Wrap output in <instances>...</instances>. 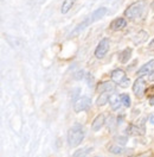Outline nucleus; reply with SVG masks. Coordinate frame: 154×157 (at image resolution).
Masks as SVG:
<instances>
[{"label": "nucleus", "instance_id": "nucleus-28", "mask_svg": "<svg viewBox=\"0 0 154 157\" xmlns=\"http://www.w3.org/2000/svg\"><path fill=\"white\" fill-rule=\"evenodd\" d=\"M151 105H154V98H151Z\"/></svg>", "mask_w": 154, "mask_h": 157}, {"label": "nucleus", "instance_id": "nucleus-21", "mask_svg": "<svg viewBox=\"0 0 154 157\" xmlns=\"http://www.w3.org/2000/svg\"><path fill=\"white\" fill-rule=\"evenodd\" d=\"M115 142L117 144H120V145H126V143H127V137L126 136H116L115 137Z\"/></svg>", "mask_w": 154, "mask_h": 157}, {"label": "nucleus", "instance_id": "nucleus-15", "mask_svg": "<svg viewBox=\"0 0 154 157\" xmlns=\"http://www.w3.org/2000/svg\"><path fill=\"white\" fill-rule=\"evenodd\" d=\"M127 149L122 147V145H120V144H113V145H109L108 147V151L109 152H112V154H114V155H122L123 152H125Z\"/></svg>", "mask_w": 154, "mask_h": 157}, {"label": "nucleus", "instance_id": "nucleus-14", "mask_svg": "<svg viewBox=\"0 0 154 157\" xmlns=\"http://www.w3.org/2000/svg\"><path fill=\"white\" fill-rule=\"evenodd\" d=\"M147 38H148V33H147L146 31H139V33L133 38V42H134V44L139 45V44H141V43L146 42Z\"/></svg>", "mask_w": 154, "mask_h": 157}, {"label": "nucleus", "instance_id": "nucleus-27", "mask_svg": "<svg viewBox=\"0 0 154 157\" xmlns=\"http://www.w3.org/2000/svg\"><path fill=\"white\" fill-rule=\"evenodd\" d=\"M149 120H151V123H152V124H154V116H152V117H151V119H149Z\"/></svg>", "mask_w": 154, "mask_h": 157}, {"label": "nucleus", "instance_id": "nucleus-30", "mask_svg": "<svg viewBox=\"0 0 154 157\" xmlns=\"http://www.w3.org/2000/svg\"><path fill=\"white\" fill-rule=\"evenodd\" d=\"M95 157H97V156H95Z\"/></svg>", "mask_w": 154, "mask_h": 157}, {"label": "nucleus", "instance_id": "nucleus-23", "mask_svg": "<svg viewBox=\"0 0 154 157\" xmlns=\"http://www.w3.org/2000/svg\"><path fill=\"white\" fill-rule=\"evenodd\" d=\"M129 157H153V152L152 151H147V152H142L140 155H134V156H129Z\"/></svg>", "mask_w": 154, "mask_h": 157}, {"label": "nucleus", "instance_id": "nucleus-12", "mask_svg": "<svg viewBox=\"0 0 154 157\" xmlns=\"http://www.w3.org/2000/svg\"><path fill=\"white\" fill-rule=\"evenodd\" d=\"M109 102H110V107H112L113 111H117L119 108L121 107V105H122L121 98H120V95H117V94H113V95H110V100H109Z\"/></svg>", "mask_w": 154, "mask_h": 157}, {"label": "nucleus", "instance_id": "nucleus-24", "mask_svg": "<svg viewBox=\"0 0 154 157\" xmlns=\"http://www.w3.org/2000/svg\"><path fill=\"white\" fill-rule=\"evenodd\" d=\"M146 94H147L148 97H151V98H154V85L146 89Z\"/></svg>", "mask_w": 154, "mask_h": 157}, {"label": "nucleus", "instance_id": "nucleus-16", "mask_svg": "<svg viewBox=\"0 0 154 157\" xmlns=\"http://www.w3.org/2000/svg\"><path fill=\"white\" fill-rule=\"evenodd\" d=\"M130 55H132V49L130 48H126L125 50H122L121 51V54H120V56H119V59H120V62L121 63H127L129 59H130Z\"/></svg>", "mask_w": 154, "mask_h": 157}, {"label": "nucleus", "instance_id": "nucleus-1", "mask_svg": "<svg viewBox=\"0 0 154 157\" xmlns=\"http://www.w3.org/2000/svg\"><path fill=\"white\" fill-rule=\"evenodd\" d=\"M84 138V130L82 125L75 124L72 128H69L68 131V143L71 147H78Z\"/></svg>", "mask_w": 154, "mask_h": 157}, {"label": "nucleus", "instance_id": "nucleus-29", "mask_svg": "<svg viewBox=\"0 0 154 157\" xmlns=\"http://www.w3.org/2000/svg\"><path fill=\"white\" fill-rule=\"evenodd\" d=\"M151 7H152V9L154 10V1H152V4H151Z\"/></svg>", "mask_w": 154, "mask_h": 157}, {"label": "nucleus", "instance_id": "nucleus-19", "mask_svg": "<svg viewBox=\"0 0 154 157\" xmlns=\"http://www.w3.org/2000/svg\"><path fill=\"white\" fill-rule=\"evenodd\" d=\"M91 150H93L91 147H83V149H79V150H77L76 152L74 154L72 157H87L88 155L90 154Z\"/></svg>", "mask_w": 154, "mask_h": 157}, {"label": "nucleus", "instance_id": "nucleus-6", "mask_svg": "<svg viewBox=\"0 0 154 157\" xmlns=\"http://www.w3.org/2000/svg\"><path fill=\"white\" fill-rule=\"evenodd\" d=\"M146 81L142 78H138L133 83V93L135 97L138 98H142L144 94L146 93Z\"/></svg>", "mask_w": 154, "mask_h": 157}, {"label": "nucleus", "instance_id": "nucleus-9", "mask_svg": "<svg viewBox=\"0 0 154 157\" xmlns=\"http://www.w3.org/2000/svg\"><path fill=\"white\" fill-rule=\"evenodd\" d=\"M115 90V85L114 82L112 81H106V82H101L98 86H97V92L98 93H110V92H114Z\"/></svg>", "mask_w": 154, "mask_h": 157}, {"label": "nucleus", "instance_id": "nucleus-8", "mask_svg": "<svg viewBox=\"0 0 154 157\" xmlns=\"http://www.w3.org/2000/svg\"><path fill=\"white\" fill-rule=\"evenodd\" d=\"M154 71V59H151L149 62L145 63L141 68L139 69L138 71V76L139 78H142L145 75H149Z\"/></svg>", "mask_w": 154, "mask_h": 157}, {"label": "nucleus", "instance_id": "nucleus-3", "mask_svg": "<svg viewBox=\"0 0 154 157\" xmlns=\"http://www.w3.org/2000/svg\"><path fill=\"white\" fill-rule=\"evenodd\" d=\"M110 78H112V81L114 83L119 85L122 88H127L129 86V83H130L129 78L127 76L126 71L122 70V69H115V70H113L112 74H110Z\"/></svg>", "mask_w": 154, "mask_h": 157}, {"label": "nucleus", "instance_id": "nucleus-2", "mask_svg": "<svg viewBox=\"0 0 154 157\" xmlns=\"http://www.w3.org/2000/svg\"><path fill=\"white\" fill-rule=\"evenodd\" d=\"M146 9V2L145 1H136L132 4L129 7H127L125 11V17H127L129 20H136L141 18Z\"/></svg>", "mask_w": 154, "mask_h": 157}, {"label": "nucleus", "instance_id": "nucleus-26", "mask_svg": "<svg viewBox=\"0 0 154 157\" xmlns=\"http://www.w3.org/2000/svg\"><path fill=\"white\" fill-rule=\"evenodd\" d=\"M148 48H149V50H152V51H154V38L152 39V42L149 43V45H148Z\"/></svg>", "mask_w": 154, "mask_h": 157}, {"label": "nucleus", "instance_id": "nucleus-20", "mask_svg": "<svg viewBox=\"0 0 154 157\" xmlns=\"http://www.w3.org/2000/svg\"><path fill=\"white\" fill-rule=\"evenodd\" d=\"M120 98H121V101H122V105L126 106V107H129L130 106V98H129V95L128 94H121L120 95Z\"/></svg>", "mask_w": 154, "mask_h": 157}, {"label": "nucleus", "instance_id": "nucleus-25", "mask_svg": "<svg viewBox=\"0 0 154 157\" xmlns=\"http://www.w3.org/2000/svg\"><path fill=\"white\" fill-rule=\"evenodd\" d=\"M84 76V71L83 70H79V71H77L76 74L74 75V78H76V80H81V78Z\"/></svg>", "mask_w": 154, "mask_h": 157}, {"label": "nucleus", "instance_id": "nucleus-22", "mask_svg": "<svg viewBox=\"0 0 154 157\" xmlns=\"http://www.w3.org/2000/svg\"><path fill=\"white\" fill-rule=\"evenodd\" d=\"M114 128H115V118L110 117L109 120H108V130L109 131H113Z\"/></svg>", "mask_w": 154, "mask_h": 157}, {"label": "nucleus", "instance_id": "nucleus-17", "mask_svg": "<svg viewBox=\"0 0 154 157\" xmlns=\"http://www.w3.org/2000/svg\"><path fill=\"white\" fill-rule=\"evenodd\" d=\"M109 100H110V94L109 93H101L96 100L97 106H105L107 102H109Z\"/></svg>", "mask_w": 154, "mask_h": 157}, {"label": "nucleus", "instance_id": "nucleus-7", "mask_svg": "<svg viewBox=\"0 0 154 157\" xmlns=\"http://www.w3.org/2000/svg\"><path fill=\"white\" fill-rule=\"evenodd\" d=\"M127 135H130V136H142V135H145L144 120H141V123H136V124L128 125V128H127Z\"/></svg>", "mask_w": 154, "mask_h": 157}, {"label": "nucleus", "instance_id": "nucleus-18", "mask_svg": "<svg viewBox=\"0 0 154 157\" xmlns=\"http://www.w3.org/2000/svg\"><path fill=\"white\" fill-rule=\"evenodd\" d=\"M75 1H76V0H64V1H63V5H62V10H61V12H62L63 14L68 13L69 11L71 10V7L74 6Z\"/></svg>", "mask_w": 154, "mask_h": 157}, {"label": "nucleus", "instance_id": "nucleus-4", "mask_svg": "<svg viewBox=\"0 0 154 157\" xmlns=\"http://www.w3.org/2000/svg\"><path fill=\"white\" fill-rule=\"evenodd\" d=\"M90 106H91V99L89 97H79L74 102V111L76 113H79V112L87 111Z\"/></svg>", "mask_w": 154, "mask_h": 157}, {"label": "nucleus", "instance_id": "nucleus-13", "mask_svg": "<svg viewBox=\"0 0 154 157\" xmlns=\"http://www.w3.org/2000/svg\"><path fill=\"white\" fill-rule=\"evenodd\" d=\"M107 13V9L106 7H100L98 10H96L89 18L91 20V23H94V21H96V20L101 19L102 17H105V14Z\"/></svg>", "mask_w": 154, "mask_h": 157}, {"label": "nucleus", "instance_id": "nucleus-10", "mask_svg": "<svg viewBox=\"0 0 154 157\" xmlns=\"http://www.w3.org/2000/svg\"><path fill=\"white\" fill-rule=\"evenodd\" d=\"M105 124H106V117H105V114H98L94 119L93 124H91V130L97 132V131H100L101 128L105 126Z\"/></svg>", "mask_w": 154, "mask_h": 157}, {"label": "nucleus", "instance_id": "nucleus-5", "mask_svg": "<svg viewBox=\"0 0 154 157\" xmlns=\"http://www.w3.org/2000/svg\"><path fill=\"white\" fill-rule=\"evenodd\" d=\"M109 47H110V40L108 38H103L98 43L96 50H95V56L97 59H103L109 50Z\"/></svg>", "mask_w": 154, "mask_h": 157}, {"label": "nucleus", "instance_id": "nucleus-11", "mask_svg": "<svg viewBox=\"0 0 154 157\" xmlns=\"http://www.w3.org/2000/svg\"><path fill=\"white\" fill-rule=\"evenodd\" d=\"M110 29L114 31H119V30L123 29L125 26H127V20L125 18H116L110 23Z\"/></svg>", "mask_w": 154, "mask_h": 157}]
</instances>
